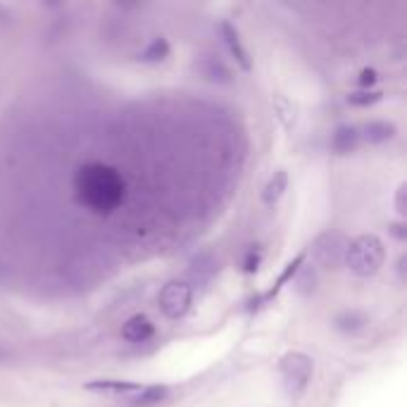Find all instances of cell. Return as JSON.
Returning <instances> with one entry per match:
<instances>
[{
	"label": "cell",
	"instance_id": "obj_18",
	"mask_svg": "<svg viewBox=\"0 0 407 407\" xmlns=\"http://www.w3.org/2000/svg\"><path fill=\"white\" fill-rule=\"evenodd\" d=\"M388 231L396 236L398 241H405L407 238V226H405V221L403 219H398V221H391L388 224Z\"/></svg>",
	"mask_w": 407,
	"mask_h": 407
},
{
	"label": "cell",
	"instance_id": "obj_6",
	"mask_svg": "<svg viewBox=\"0 0 407 407\" xmlns=\"http://www.w3.org/2000/svg\"><path fill=\"white\" fill-rule=\"evenodd\" d=\"M119 336L126 343H148L155 336V324L150 321L146 314H134L121 324Z\"/></svg>",
	"mask_w": 407,
	"mask_h": 407
},
{
	"label": "cell",
	"instance_id": "obj_16",
	"mask_svg": "<svg viewBox=\"0 0 407 407\" xmlns=\"http://www.w3.org/2000/svg\"><path fill=\"white\" fill-rule=\"evenodd\" d=\"M260 262H262V250L257 246L250 248L246 260H243V271H246V274H255V271L260 269Z\"/></svg>",
	"mask_w": 407,
	"mask_h": 407
},
{
	"label": "cell",
	"instance_id": "obj_3",
	"mask_svg": "<svg viewBox=\"0 0 407 407\" xmlns=\"http://www.w3.org/2000/svg\"><path fill=\"white\" fill-rule=\"evenodd\" d=\"M314 371L312 357L305 353H286L278 362V374H281L283 388L291 398H298L307 388Z\"/></svg>",
	"mask_w": 407,
	"mask_h": 407
},
{
	"label": "cell",
	"instance_id": "obj_5",
	"mask_svg": "<svg viewBox=\"0 0 407 407\" xmlns=\"http://www.w3.org/2000/svg\"><path fill=\"white\" fill-rule=\"evenodd\" d=\"M217 29H219V36H221V41H224V46L228 48V53H231L233 60L238 62V67L243 71L253 69V62H250V55H248L246 46L241 43V36H238V31H236V26L228 24V21H219Z\"/></svg>",
	"mask_w": 407,
	"mask_h": 407
},
{
	"label": "cell",
	"instance_id": "obj_1",
	"mask_svg": "<svg viewBox=\"0 0 407 407\" xmlns=\"http://www.w3.org/2000/svg\"><path fill=\"white\" fill-rule=\"evenodd\" d=\"M124 193L126 186L121 174L103 162L84 164L74 176V196L79 205L93 214H112L124 200Z\"/></svg>",
	"mask_w": 407,
	"mask_h": 407
},
{
	"label": "cell",
	"instance_id": "obj_9",
	"mask_svg": "<svg viewBox=\"0 0 407 407\" xmlns=\"http://www.w3.org/2000/svg\"><path fill=\"white\" fill-rule=\"evenodd\" d=\"M169 398V386L155 383V386H143L139 396L131 398V407H157Z\"/></svg>",
	"mask_w": 407,
	"mask_h": 407
},
{
	"label": "cell",
	"instance_id": "obj_4",
	"mask_svg": "<svg viewBox=\"0 0 407 407\" xmlns=\"http://www.w3.org/2000/svg\"><path fill=\"white\" fill-rule=\"evenodd\" d=\"M157 305H160V312L167 319H184L193 307V286L184 278H174V281L164 283L162 291L157 293Z\"/></svg>",
	"mask_w": 407,
	"mask_h": 407
},
{
	"label": "cell",
	"instance_id": "obj_14",
	"mask_svg": "<svg viewBox=\"0 0 407 407\" xmlns=\"http://www.w3.org/2000/svg\"><path fill=\"white\" fill-rule=\"evenodd\" d=\"M303 262H305V255H298V257H296V260H291L288 264H286V269L281 271V276H278V278H276V283H274V286H271V291L267 293V296H264V298H262V303H269V300H271V298H274V296H276V293H278V291H281V286H283L286 281H291V278H293V276H296V271H298L300 267H303Z\"/></svg>",
	"mask_w": 407,
	"mask_h": 407
},
{
	"label": "cell",
	"instance_id": "obj_19",
	"mask_svg": "<svg viewBox=\"0 0 407 407\" xmlns=\"http://www.w3.org/2000/svg\"><path fill=\"white\" fill-rule=\"evenodd\" d=\"M396 210H398L400 217L405 214V184H400L398 191H396Z\"/></svg>",
	"mask_w": 407,
	"mask_h": 407
},
{
	"label": "cell",
	"instance_id": "obj_20",
	"mask_svg": "<svg viewBox=\"0 0 407 407\" xmlns=\"http://www.w3.org/2000/svg\"><path fill=\"white\" fill-rule=\"evenodd\" d=\"M7 360H10V353H7L3 346H0V362H7Z\"/></svg>",
	"mask_w": 407,
	"mask_h": 407
},
{
	"label": "cell",
	"instance_id": "obj_8",
	"mask_svg": "<svg viewBox=\"0 0 407 407\" xmlns=\"http://www.w3.org/2000/svg\"><path fill=\"white\" fill-rule=\"evenodd\" d=\"M360 129L357 126H338L331 136V148L333 153L338 155H348V153H355L357 146H360Z\"/></svg>",
	"mask_w": 407,
	"mask_h": 407
},
{
	"label": "cell",
	"instance_id": "obj_7",
	"mask_svg": "<svg viewBox=\"0 0 407 407\" xmlns=\"http://www.w3.org/2000/svg\"><path fill=\"white\" fill-rule=\"evenodd\" d=\"M396 134H398V129H396V124H393V121L374 119V121H369V124L360 131V139L367 141L369 146H381V143H388V141L396 139Z\"/></svg>",
	"mask_w": 407,
	"mask_h": 407
},
{
	"label": "cell",
	"instance_id": "obj_13",
	"mask_svg": "<svg viewBox=\"0 0 407 407\" xmlns=\"http://www.w3.org/2000/svg\"><path fill=\"white\" fill-rule=\"evenodd\" d=\"M364 324H367V319H364V314L355 312V310H346V312H341L338 317L333 319V326L338 328V331H343V333H357V331H362Z\"/></svg>",
	"mask_w": 407,
	"mask_h": 407
},
{
	"label": "cell",
	"instance_id": "obj_10",
	"mask_svg": "<svg viewBox=\"0 0 407 407\" xmlns=\"http://www.w3.org/2000/svg\"><path fill=\"white\" fill-rule=\"evenodd\" d=\"M171 53V46H169V41L167 39H162V36H157V39H153L148 43L146 48L139 53V62L143 64H155V62H162V60H167Z\"/></svg>",
	"mask_w": 407,
	"mask_h": 407
},
{
	"label": "cell",
	"instance_id": "obj_15",
	"mask_svg": "<svg viewBox=\"0 0 407 407\" xmlns=\"http://www.w3.org/2000/svg\"><path fill=\"white\" fill-rule=\"evenodd\" d=\"M381 98H383V93H378V91H362V93H350L348 103L355 107H369V105L378 103Z\"/></svg>",
	"mask_w": 407,
	"mask_h": 407
},
{
	"label": "cell",
	"instance_id": "obj_17",
	"mask_svg": "<svg viewBox=\"0 0 407 407\" xmlns=\"http://www.w3.org/2000/svg\"><path fill=\"white\" fill-rule=\"evenodd\" d=\"M376 81H378V74L374 69H362L360 76H357V84H360L364 91H369V86H374Z\"/></svg>",
	"mask_w": 407,
	"mask_h": 407
},
{
	"label": "cell",
	"instance_id": "obj_11",
	"mask_svg": "<svg viewBox=\"0 0 407 407\" xmlns=\"http://www.w3.org/2000/svg\"><path fill=\"white\" fill-rule=\"evenodd\" d=\"M286 189H288V174H286L283 169L274 171V176L269 179L267 186H264V191H262V203L274 205L276 200L286 193Z\"/></svg>",
	"mask_w": 407,
	"mask_h": 407
},
{
	"label": "cell",
	"instance_id": "obj_12",
	"mask_svg": "<svg viewBox=\"0 0 407 407\" xmlns=\"http://www.w3.org/2000/svg\"><path fill=\"white\" fill-rule=\"evenodd\" d=\"M86 391H110V393H129V391H141L139 383L134 381H121V378H96L84 386Z\"/></svg>",
	"mask_w": 407,
	"mask_h": 407
},
{
	"label": "cell",
	"instance_id": "obj_2",
	"mask_svg": "<svg viewBox=\"0 0 407 407\" xmlns=\"http://www.w3.org/2000/svg\"><path fill=\"white\" fill-rule=\"evenodd\" d=\"M386 262V248L383 241L374 233H362L350 241L346 248V267L355 276H374Z\"/></svg>",
	"mask_w": 407,
	"mask_h": 407
}]
</instances>
